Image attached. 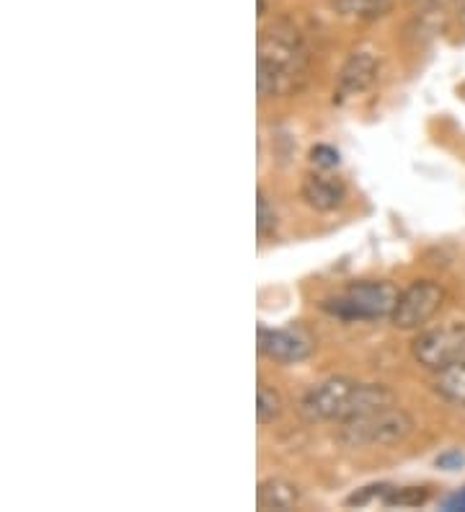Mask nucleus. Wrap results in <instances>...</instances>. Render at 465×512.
Returning a JSON list of instances; mask_svg holds the SVG:
<instances>
[{
    "instance_id": "nucleus-18",
    "label": "nucleus",
    "mask_w": 465,
    "mask_h": 512,
    "mask_svg": "<svg viewBox=\"0 0 465 512\" xmlns=\"http://www.w3.org/2000/svg\"><path fill=\"white\" fill-rule=\"evenodd\" d=\"M437 466L445 471H458L465 466V453L463 450H447V453H442L440 458H437Z\"/></svg>"
},
{
    "instance_id": "nucleus-6",
    "label": "nucleus",
    "mask_w": 465,
    "mask_h": 512,
    "mask_svg": "<svg viewBox=\"0 0 465 512\" xmlns=\"http://www.w3.org/2000/svg\"><path fill=\"white\" fill-rule=\"evenodd\" d=\"M442 300H445V290L437 282H414L398 298L391 321L398 329H419V326H424L432 319L434 313L440 311Z\"/></svg>"
},
{
    "instance_id": "nucleus-21",
    "label": "nucleus",
    "mask_w": 465,
    "mask_h": 512,
    "mask_svg": "<svg viewBox=\"0 0 465 512\" xmlns=\"http://www.w3.org/2000/svg\"><path fill=\"white\" fill-rule=\"evenodd\" d=\"M463 11H465V0H463Z\"/></svg>"
},
{
    "instance_id": "nucleus-10",
    "label": "nucleus",
    "mask_w": 465,
    "mask_h": 512,
    "mask_svg": "<svg viewBox=\"0 0 465 512\" xmlns=\"http://www.w3.org/2000/svg\"><path fill=\"white\" fill-rule=\"evenodd\" d=\"M298 502H300L298 487L285 479L261 481L259 492H256V505H259V510L287 512V510H295Z\"/></svg>"
},
{
    "instance_id": "nucleus-2",
    "label": "nucleus",
    "mask_w": 465,
    "mask_h": 512,
    "mask_svg": "<svg viewBox=\"0 0 465 512\" xmlns=\"http://www.w3.org/2000/svg\"><path fill=\"white\" fill-rule=\"evenodd\" d=\"M396 396L391 388L375 383H357L352 378H329L308 391L303 399V414L308 419H341L347 422L360 414L393 406Z\"/></svg>"
},
{
    "instance_id": "nucleus-5",
    "label": "nucleus",
    "mask_w": 465,
    "mask_h": 512,
    "mask_svg": "<svg viewBox=\"0 0 465 512\" xmlns=\"http://www.w3.org/2000/svg\"><path fill=\"white\" fill-rule=\"evenodd\" d=\"M414 357L424 368L440 370L465 357V326L447 324L422 331L414 339Z\"/></svg>"
},
{
    "instance_id": "nucleus-9",
    "label": "nucleus",
    "mask_w": 465,
    "mask_h": 512,
    "mask_svg": "<svg viewBox=\"0 0 465 512\" xmlns=\"http://www.w3.org/2000/svg\"><path fill=\"white\" fill-rule=\"evenodd\" d=\"M303 200L313 210L331 213V210L344 205V200H347V187L339 179H334V176L308 174L303 179Z\"/></svg>"
},
{
    "instance_id": "nucleus-11",
    "label": "nucleus",
    "mask_w": 465,
    "mask_h": 512,
    "mask_svg": "<svg viewBox=\"0 0 465 512\" xmlns=\"http://www.w3.org/2000/svg\"><path fill=\"white\" fill-rule=\"evenodd\" d=\"M434 391L442 399L450 401V404L465 406V360H458V363H450L437 370Z\"/></svg>"
},
{
    "instance_id": "nucleus-15",
    "label": "nucleus",
    "mask_w": 465,
    "mask_h": 512,
    "mask_svg": "<svg viewBox=\"0 0 465 512\" xmlns=\"http://www.w3.org/2000/svg\"><path fill=\"white\" fill-rule=\"evenodd\" d=\"M274 225H277V213H274V207L269 205L267 194L259 192L256 194V231L264 238L274 231Z\"/></svg>"
},
{
    "instance_id": "nucleus-20",
    "label": "nucleus",
    "mask_w": 465,
    "mask_h": 512,
    "mask_svg": "<svg viewBox=\"0 0 465 512\" xmlns=\"http://www.w3.org/2000/svg\"><path fill=\"white\" fill-rule=\"evenodd\" d=\"M432 3H445V0H432Z\"/></svg>"
},
{
    "instance_id": "nucleus-13",
    "label": "nucleus",
    "mask_w": 465,
    "mask_h": 512,
    "mask_svg": "<svg viewBox=\"0 0 465 512\" xmlns=\"http://www.w3.org/2000/svg\"><path fill=\"white\" fill-rule=\"evenodd\" d=\"M282 414V399L274 388H269L267 383H259V391H256V417H259V425H269Z\"/></svg>"
},
{
    "instance_id": "nucleus-7",
    "label": "nucleus",
    "mask_w": 465,
    "mask_h": 512,
    "mask_svg": "<svg viewBox=\"0 0 465 512\" xmlns=\"http://www.w3.org/2000/svg\"><path fill=\"white\" fill-rule=\"evenodd\" d=\"M259 352L267 355L274 363H303L305 357H310L313 344L305 337L303 331L292 329H267L259 326Z\"/></svg>"
},
{
    "instance_id": "nucleus-3",
    "label": "nucleus",
    "mask_w": 465,
    "mask_h": 512,
    "mask_svg": "<svg viewBox=\"0 0 465 512\" xmlns=\"http://www.w3.org/2000/svg\"><path fill=\"white\" fill-rule=\"evenodd\" d=\"M398 298H401V290L393 282L362 280L352 282L344 293L326 300L323 308L344 321H372L385 319V316L391 319Z\"/></svg>"
},
{
    "instance_id": "nucleus-8",
    "label": "nucleus",
    "mask_w": 465,
    "mask_h": 512,
    "mask_svg": "<svg viewBox=\"0 0 465 512\" xmlns=\"http://www.w3.org/2000/svg\"><path fill=\"white\" fill-rule=\"evenodd\" d=\"M378 78V60L370 52H354L347 60V65L341 68L339 86H336L334 101L341 104L349 96H357L372 86V81Z\"/></svg>"
},
{
    "instance_id": "nucleus-12",
    "label": "nucleus",
    "mask_w": 465,
    "mask_h": 512,
    "mask_svg": "<svg viewBox=\"0 0 465 512\" xmlns=\"http://www.w3.org/2000/svg\"><path fill=\"white\" fill-rule=\"evenodd\" d=\"M336 11L344 16H360V19H378L388 13L391 0H334Z\"/></svg>"
},
{
    "instance_id": "nucleus-14",
    "label": "nucleus",
    "mask_w": 465,
    "mask_h": 512,
    "mask_svg": "<svg viewBox=\"0 0 465 512\" xmlns=\"http://www.w3.org/2000/svg\"><path fill=\"white\" fill-rule=\"evenodd\" d=\"M427 489L424 487H406V489H388L385 494L383 505H391V507H419L427 502Z\"/></svg>"
},
{
    "instance_id": "nucleus-17",
    "label": "nucleus",
    "mask_w": 465,
    "mask_h": 512,
    "mask_svg": "<svg viewBox=\"0 0 465 512\" xmlns=\"http://www.w3.org/2000/svg\"><path fill=\"white\" fill-rule=\"evenodd\" d=\"M388 489H391L388 484H378V487H365L362 492L352 494L347 502H349V505H367V502H372V500L383 502L385 494H388Z\"/></svg>"
},
{
    "instance_id": "nucleus-19",
    "label": "nucleus",
    "mask_w": 465,
    "mask_h": 512,
    "mask_svg": "<svg viewBox=\"0 0 465 512\" xmlns=\"http://www.w3.org/2000/svg\"><path fill=\"white\" fill-rule=\"evenodd\" d=\"M442 507H445V510H450V512H455V510L465 512V489H460V492L450 494V497H447V500L442 502Z\"/></svg>"
},
{
    "instance_id": "nucleus-1",
    "label": "nucleus",
    "mask_w": 465,
    "mask_h": 512,
    "mask_svg": "<svg viewBox=\"0 0 465 512\" xmlns=\"http://www.w3.org/2000/svg\"><path fill=\"white\" fill-rule=\"evenodd\" d=\"M305 81V47L295 26L279 21L259 39L256 86L264 99L290 96Z\"/></svg>"
},
{
    "instance_id": "nucleus-4",
    "label": "nucleus",
    "mask_w": 465,
    "mask_h": 512,
    "mask_svg": "<svg viewBox=\"0 0 465 512\" xmlns=\"http://www.w3.org/2000/svg\"><path fill=\"white\" fill-rule=\"evenodd\" d=\"M411 427L414 422L403 409L385 406V409L347 419L344 430H341V440L349 445H393L409 438Z\"/></svg>"
},
{
    "instance_id": "nucleus-16",
    "label": "nucleus",
    "mask_w": 465,
    "mask_h": 512,
    "mask_svg": "<svg viewBox=\"0 0 465 512\" xmlns=\"http://www.w3.org/2000/svg\"><path fill=\"white\" fill-rule=\"evenodd\" d=\"M341 161L339 150L331 148V145H316V148H310V163L321 171H331L336 169Z\"/></svg>"
}]
</instances>
